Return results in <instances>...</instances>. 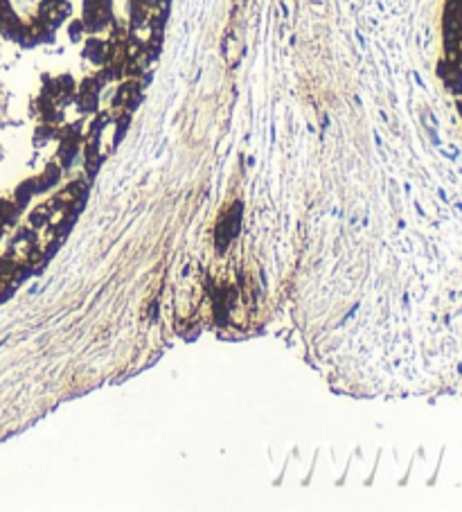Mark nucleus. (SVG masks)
<instances>
[{
	"label": "nucleus",
	"instance_id": "1",
	"mask_svg": "<svg viewBox=\"0 0 462 512\" xmlns=\"http://www.w3.org/2000/svg\"><path fill=\"white\" fill-rule=\"evenodd\" d=\"M79 107H82V111H95L97 109V93L79 95Z\"/></svg>",
	"mask_w": 462,
	"mask_h": 512
}]
</instances>
